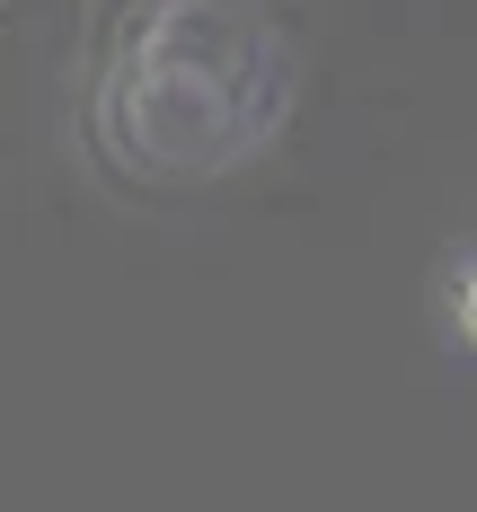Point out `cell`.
<instances>
[{
    "label": "cell",
    "instance_id": "cell-1",
    "mask_svg": "<svg viewBox=\"0 0 477 512\" xmlns=\"http://www.w3.org/2000/svg\"><path fill=\"white\" fill-rule=\"evenodd\" d=\"M460 301H469V309H460V318H469V336H477V283H469V292H460Z\"/></svg>",
    "mask_w": 477,
    "mask_h": 512
}]
</instances>
